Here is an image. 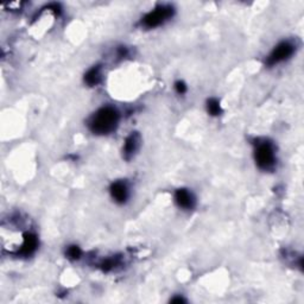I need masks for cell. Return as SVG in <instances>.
Masks as SVG:
<instances>
[{
  "label": "cell",
  "instance_id": "6da1fadb",
  "mask_svg": "<svg viewBox=\"0 0 304 304\" xmlns=\"http://www.w3.org/2000/svg\"><path fill=\"white\" fill-rule=\"evenodd\" d=\"M119 123V113L113 107H102L89 120V128L95 134H108Z\"/></svg>",
  "mask_w": 304,
  "mask_h": 304
},
{
  "label": "cell",
  "instance_id": "7a4b0ae2",
  "mask_svg": "<svg viewBox=\"0 0 304 304\" xmlns=\"http://www.w3.org/2000/svg\"><path fill=\"white\" fill-rule=\"evenodd\" d=\"M174 15V7L170 5H161L156 7L155 10L149 12L145 17L143 18L142 23L145 27L152 29V27L159 26L163 23H165L169 18Z\"/></svg>",
  "mask_w": 304,
  "mask_h": 304
},
{
  "label": "cell",
  "instance_id": "3957f363",
  "mask_svg": "<svg viewBox=\"0 0 304 304\" xmlns=\"http://www.w3.org/2000/svg\"><path fill=\"white\" fill-rule=\"evenodd\" d=\"M256 162L263 170H271L275 167V150L270 143L258 144L256 149Z\"/></svg>",
  "mask_w": 304,
  "mask_h": 304
},
{
  "label": "cell",
  "instance_id": "277c9868",
  "mask_svg": "<svg viewBox=\"0 0 304 304\" xmlns=\"http://www.w3.org/2000/svg\"><path fill=\"white\" fill-rule=\"evenodd\" d=\"M295 51V46L291 44L290 42H283L280 45H277L269 56L266 64L268 65H275L281 62L285 61V59L290 58Z\"/></svg>",
  "mask_w": 304,
  "mask_h": 304
},
{
  "label": "cell",
  "instance_id": "5b68a950",
  "mask_svg": "<svg viewBox=\"0 0 304 304\" xmlns=\"http://www.w3.org/2000/svg\"><path fill=\"white\" fill-rule=\"evenodd\" d=\"M111 195L118 203L126 202L128 197V188L126 183L123 181H117L114 182V183H112Z\"/></svg>",
  "mask_w": 304,
  "mask_h": 304
},
{
  "label": "cell",
  "instance_id": "8992f818",
  "mask_svg": "<svg viewBox=\"0 0 304 304\" xmlns=\"http://www.w3.org/2000/svg\"><path fill=\"white\" fill-rule=\"evenodd\" d=\"M139 143H140V137L138 133H131L130 136L126 138V140H125L124 144V156L126 159H130L132 156L136 153V151L138 150V147H139Z\"/></svg>",
  "mask_w": 304,
  "mask_h": 304
},
{
  "label": "cell",
  "instance_id": "52a82bcc",
  "mask_svg": "<svg viewBox=\"0 0 304 304\" xmlns=\"http://www.w3.org/2000/svg\"><path fill=\"white\" fill-rule=\"evenodd\" d=\"M175 200L177 205L183 209H192L195 205V199L187 189H178L175 194Z\"/></svg>",
  "mask_w": 304,
  "mask_h": 304
},
{
  "label": "cell",
  "instance_id": "ba28073f",
  "mask_svg": "<svg viewBox=\"0 0 304 304\" xmlns=\"http://www.w3.org/2000/svg\"><path fill=\"white\" fill-rule=\"evenodd\" d=\"M38 246V240L37 237L32 233H26L24 236L23 245L20 247V255L21 256H31L36 251Z\"/></svg>",
  "mask_w": 304,
  "mask_h": 304
},
{
  "label": "cell",
  "instance_id": "9c48e42d",
  "mask_svg": "<svg viewBox=\"0 0 304 304\" xmlns=\"http://www.w3.org/2000/svg\"><path fill=\"white\" fill-rule=\"evenodd\" d=\"M100 80H101V67L100 65L89 69L88 73L84 75V81L89 86H96L100 82Z\"/></svg>",
  "mask_w": 304,
  "mask_h": 304
},
{
  "label": "cell",
  "instance_id": "30bf717a",
  "mask_svg": "<svg viewBox=\"0 0 304 304\" xmlns=\"http://www.w3.org/2000/svg\"><path fill=\"white\" fill-rule=\"evenodd\" d=\"M207 109H208V112L211 113L212 115H220L222 113L220 102L216 99H209L208 101H207Z\"/></svg>",
  "mask_w": 304,
  "mask_h": 304
},
{
  "label": "cell",
  "instance_id": "8fae6325",
  "mask_svg": "<svg viewBox=\"0 0 304 304\" xmlns=\"http://www.w3.org/2000/svg\"><path fill=\"white\" fill-rule=\"evenodd\" d=\"M67 255L70 259H79L81 257V250L77 246H70L67 251Z\"/></svg>",
  "mask_w": 304,
  "mask_h": 304
},
{
  "label": "cell",
  "instance_id": "7c38bea8",
  "mask_svg": "<svg viewBox=\"0 0 304 304\" xmlns=\"http://www.w3.org/2000/svg\"><path fill=\"white\" fill-rule=\"evenodd\" d=\"M175 88H176L178 94H184L187 92L186 83L182 82V81H178V82H176V84H175Z\"/></svg>",
  "mask_w": 304,
  "mask_h": 304
},
{
  "label": "cell",
  "instance_id": "4fadbf2b",
  "mask_svg": "<svg viewBox=\"0 0 304 304\" xmlns=\"http://www.w3.org/2000/svg\"><path fill=\"white\" fill-rule=\"evenodd\" d=\"M171 303H186V300L182 299V297H176V299L171 300Z\"/></svg>",
  "mask_w": 304,
  "mask_h": 304
}]
</instances>
